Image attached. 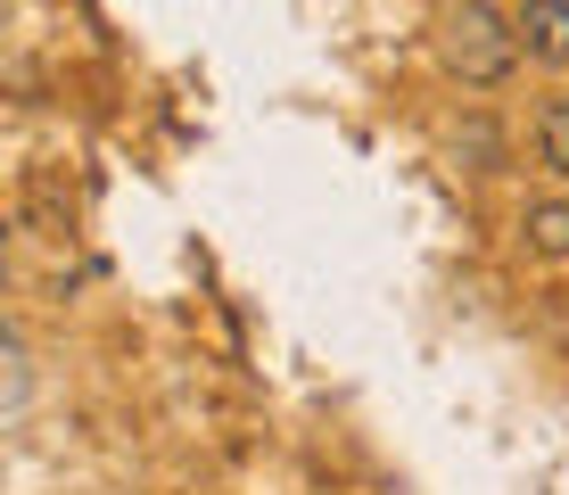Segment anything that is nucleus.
Segmentation results:
<instances>
[{
  "label": "nucleus",
  "mask_w": 569,
  "mask_h": 495,
  "mask_svg": "<svg viewBox=\"0 0 569 495\" xmlns=\"http://www.w3.org/2000/svg\"><path fill=\"white\" fill-rule=\"evenodd\" d=\"M520 240L537 256H569V198H537V207L520 215Z\"/></svg>",
  "instance_id": "7ed1b4c3"
},
{
  "label": "nucleus",
  "mask_w": 569,
  "mask_h": 495,
  "mask_svg": "<svg viewBox=\"0 0 569 495\" xmlns=\"http://www.w3.org/2000/svg\"><path fill=\"white\" fill-rule=\"evenodd\" d=\"M537 157L569 182V99H553V108H537Z\"/></svg>",
  "instance_id": "20e7f679"
},
{
  "label": "nucleus",
  "mask_w": 569,
  "mask_h": 495,
  "mask_svg": "<svg viewBox=\"0 0 569 495\" xmlns=\"http://www.w3.org/2000/svg\"><path fill=\"white\" fill-rule=\"evenodd\" d=\"M438 50H446V67H455L470 91H496L503 75H512L520 58H528V50H520L512 9H496V0H462V9H446Z\"/></svg>",
  "instance_id": "f257e3e1"
},
{
  "label": "nucleus",
  "mask_w": 569,
  "mask_h": 495,
  "mask_svg": "<svg viewBox=\"0 0 569 495\" xmlns=\"http://www.w3.org/2000/svg\"><path fill=\"white\" fill-rule=\"evenodd\" d=\"M512 26H520V50L537 67H569V0H520Z\"/></svg>",
  "instance_id": "f03ea898"
}]
</instances>
